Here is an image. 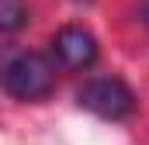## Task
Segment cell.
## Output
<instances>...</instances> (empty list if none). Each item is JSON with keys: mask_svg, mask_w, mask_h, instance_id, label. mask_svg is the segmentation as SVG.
Segmentation results:
<instances>
[{"mask_svg": "<svg viewBox=\"0 0 149 145\" xmlns=\"http://www.w3.org/2000/svg\"><path fill=\"white\" fill-rule=\"evenodd\" d=\"M52 83H56V66L38 52L14 55L3 69V90L14 100H42V97H49Z\"/></svg>", "mask_w": 149, "mask_h": 145, "instance_id": "obj_1", "label": "cell"}, {"mask_svg": "<svg viewBox=\"0 0 149 145\" xmlns=\"http://www.w3.org/2000/svg\"><path fill=\"white\" fill-rule=\"evenodd\" d=\"M73 3H90V0H73Z\"/></svg>", "mask_w": 149, "mask_h": 145, "instance_id": "obj_5", "label": "cell"}, {"mask_svg": "<svg viewBox=\"0 0 149 145\" xmlns=\"http://www.w3.org/2000/svg\"><path fill=\"white\" fill-rule=\"evenodd\" d=\"M52 52L70 69H90L97 62V38L90 35L87 28L66 24V28H59L56 38H52Z\"/></svg>", "mask_w": 149, "mask_h": 145, "instance_id": "obj_3", "label": "cell"}, {"mask_svg": "<svg viewBox=\"0 0 149 145\" xmlns=\"http://www.w3.org/2000/svg\"><path fill=\"white\" fill-rule=\"evenodd\" d=\"M21 24H28V3L24 0H3L0 3V28L14 35Z\"/></svg>", "mask_w": 149, "mask_h": 145, "instance_id": "obj_4", "label": "cell"}, {"mask_svg": "<svg viewBox=\"0 0 149 145\" xmlns=\"http://www.w3.org/2000/svg\"><path fill=\"white\" fill-rule=\"evenodd\" d=\"M80 107H87L90 114L104 117V121H121L135 110V93L118 79V76H97L90 79L80 93H76Z\"/></svg>", "mask_w": 149, "mask_h": 145, "instance_id": "obj_2", "label": "cell"}]
</instances>
